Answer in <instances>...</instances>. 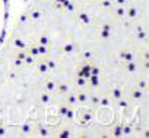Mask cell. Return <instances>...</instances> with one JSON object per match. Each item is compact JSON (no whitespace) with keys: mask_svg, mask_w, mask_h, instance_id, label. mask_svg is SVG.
Instances as JSON below:
<instances>
[{"mask_svg":"<svg viewBox=\"0 0 149 138\" xmlns=\"http://www.w3.org/2000/svg\"><path fill=\"white\" fill-rule=\"evenodd\" d=\"M113 97L120 99V97H121V92H120L118 89H114V90H113Z\"/></svg>","mask_w":149,"mask_h":138,"instance_id":"6da1fadb","label":"cell"},{"mask_svg":"<svg viewBox=\"0 0 149 138\" xmlns=\"http://www.w3.org/2000/svg\"><path fill=\"white\" fill-rule=\"evenodd\" d=\"M45 71H48L47 62H44V64H41V65H40V73H45Z\"/></svg>","mask_w":149,"mask_h":138,"instance_id":"7a4b0ae2","label":"cell"},{"mask_svg":"<svg viewBox=\"0 0 149 138\" xmlns=\"http://www.w3.org/2000/svg\"><path fill=\"white\" fill-rule=\"evenodd\" d=\"M25 62H26V64H32V62H34V58H32V57H28V58L25 60Z\"/></svg>","mask_w":149,"mask_h":138,"instance_id":"277c9868","label":"cell"},{"mask_svg":"<svg viewBox=\"0 0 149 138\" xmlns=\"http://www.w3.org/2000/svg\"><path fill=\"white\" fill-rule=\"evenodd\" d=\"M116 3H118V5H124V3H126V0H116Z\"/></svg>","mask_w":149,"mask_h":138,"instance_id":"5b68a950","label":"cell"},{"mask_svg":"<svg viewBox=\"0 0 149 138\" xmlns=\"http://www.w3.org/2000/svg\"><path fill=\"white\" fill-rule=\"evenodd\" d=\"M123 12H124V10H123V9H118V16H123V15H124V13H123Z\"/></svg>","mask_w":149,"mask_h":138,"instance_id":"8992f818","label":"cell"},{"mask_svg":"<svg viewBox=\"0 0 149 138\" xmlns=\"http://www.w3.org/2000/svg\"><path fill=\"white\" fill-rule=\"evenodd\" d=\"M133 97H134V99L142 97V92H133Z\"/></svg>","mask_w":149,"mask_h":138,"instance_id":"3957f363","label":"cell"}]
</instances>
